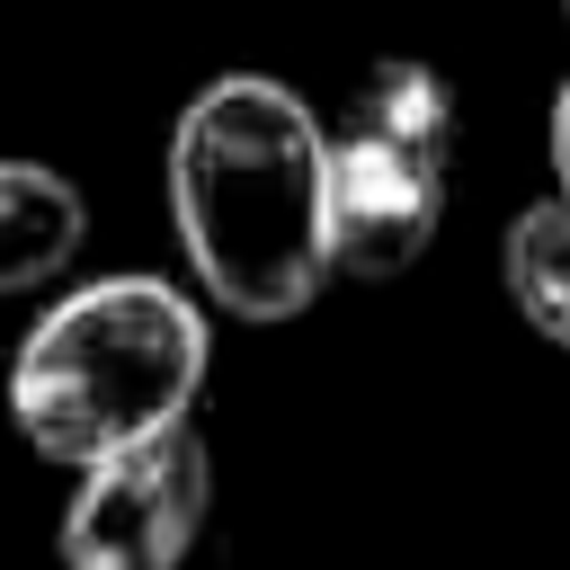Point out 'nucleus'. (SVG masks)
I'll return each mask as SVG.
<instances>
[{
	"mask_svg": "<svg viewBox=\"0 0 570 570\" xmlns=\"http://www.w3.org/2000/svg\"><path fill=\"white\" fill-rule=\"evenodd\" d=\"M89 240V205L45 160H0V294L53 285Z\"/></svg>",
	"mask_w": 570,
	"mask_h": 570,
	"instance_id": "39448f33",
	"label": "nucleus"
},
{
	"mask_svg": "<svg viewBox=\"0 0 570 570\" xmlns=\"http://www.w3.org/2000/svg\"><path fill=\"white\" fill-rule=\"evenodd\" d=\"M499 285H508L517 321L570 356V196H543V205H525V214L508 223V240H499Z\"/></svg>",
	"mask_w": 570,
	"mask_h": 570,
	"instance_id": "423d86ee",
	"label": "nucleus"
},
{
	"mask_svg": "<svg viewBox=\"0 0 570 570\" xmlns=\"http://www.w3.org/2000/svg\"><path fill=\"white\" fill-rule=\"evenodd\" d=\"M561 18H570V0H561Z\"/></svg>",
	"mask_w": 570,
	"mask_h": 570,
	"instance_id": "6e6552de",
	"label": "nucleus"
},
{
	"mask_svg": "<svg viewBox=\"0 0 570 570\" xmlns=\"http://www.w3.org/2000/svg\"><path fill=\"white\" fill-rule=\"evenodd\" d=\"M214 338L196 294L160 276H98L71 285L9 365V419L45 463H98L169 419H196Z\"/></svg>",
	"mask_w": 570,
	"mask_h": 570,
	"instance_id": "f03ea898",
	"label": "nucleus"
},
{
	"mask_svg": "<svg viewBox=\"0 0 570 570\" xmlns=\"http://www.w3.org/2000/svg\"><path fill=\"white\" fill-rule=\"evenodd\" d=\"M169 223L205 303L276 330L330 285V134L267 80L223 71L169 125Z\"/></svg>",
	"mask_w": 570,
	"mask_h": 570,
	"instance_id": "f257e3e1",
	"label": "nucleus"
},
{
	"mask_svg": "<svg viewBox=\"0 0 570 570\" xmlns=\"http://www.w3.org/2000/svg\"><path fill=\"white\" fill-rule=\"evenodd\" d=\"M454 80L419 53H383L330 134V276L392 285L428 258L454 178Z\"/></svg>",
	"mask_w": 570,
	"mask_h": 570,
	"instance_id": "7ed1b4c3",
	"label": "nucleus"
},
{
	"mask_svg": "<svg viewBox=\"0 0 570 570\" xmlns=\"http://www.w3.org/2000/svg\"><path fill=\"white\" fill-rule=\"evenodd\" d=\"M214 517V454L196 419H169L98 463H80V490L53 525L62 570H178Z\"/></svg>",
	"mask_w": 570,
	"mask_h": 570,
	"instance_id": "20e7f679",
	"label": "nucleus"
},
{
	"mask_svg": "<svg viewBox=\"0 0 570 570\" xmlns=\"http://www.w3.org/2000/svg\"><path fill=\"white\" fill-rule=\"evenodd\" d=\"M543 151H552V196H570V80L552 89V125H543Z\"/></svg>",
	"mask_w": 570,
	"mask_h": 570,
	"instance_id": "0eeeda50",
	"label": "nucleus"
}]
</instances>
